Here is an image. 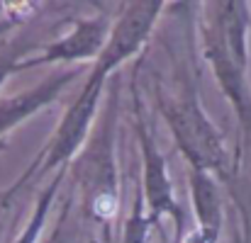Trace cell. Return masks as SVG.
<instances>
[{
    "instance_id": "obj_1",
    "label": "cell",
    "mask_w": 251,
    "mask_h": 243,
    "mask_svg": "<svg viewBox=\"0 0 251 243\" xmlns=\"http://www.w3.org/2000/svg\"><path fill=\"white\" fill-rule=\"evenodd\" d=\"M249 5L242 0L207 2L200 17L202 56L222 95L234 110L244 141L251 146V83H249Z\"/></svg>"
},
{
    "instance_id": "obj_2",
    "label": "cell",
    "mask_w": 251,
    "mask_h": 243,
    "mask_svg": "<svg viewBox=\"0 0 251 243\" xmlns=\"http://www.w3.org/2000/svg\"><path fill=\"white\" fill-rule=\"evenodd\" d=\"M117 92L107 85V100L98 117L85 146L69 165L78 195L81 209L95 229H110L120 209V165H117Z\"/></svg>"
},
{
    "instance_id": "obj_3",
    "label": "cell",
    "mask_w": 251,
    "mask_h": 243,
    "mask_svg": "<svg viewBox=\"0 0 251 243\" xmlns=\"http://www.w3.org/2000/svg\"><path fill=\"white\" fill-rule=\"evenodd\" d=\"M159 112L190 170L212 173L220 182L232 185L237 175V158L227 149L225 134L205 112L193 83L173 95L159 97Z\"/></svg>"
},
{
    "instance_id": "obj_4",
    "label": "cell",
    "mask_w": 251,
    "mask_h": 243,
    "mask_svg": "<svg viewBox=\"0 0 251 243\" xmlns=\"http://www.w3.org/2000/svg\"><path fill=\"white\" fill-rule=\"evenodd\" d=\"M110 81L98 76V73H88L81 95L71 102V107L66 110V114L61 117L56 132L51 134V139L47 141V146L39 151V156L34 158V163H29V168L12 182L15 190H25L37 175H47L51 170L56 173H66V168L74 163V158L81 154V149L85 146L95 122H98V107L102 95L107 92Z\"/></svg>"
},
{
    "instance_id": "obj_5",
    "label": "cell",
    "mask_w": 251,
    "mask_h": 243,
    "mask_svg": "<svg viewBox=\"0 0 251 243\" xmlns=\"http://www.w3.org/2000/svg\"><path fill=\"white\" fill-rule=\"evenodd\" d=\"M129 90H132V105H134V132H137L139 156H142V204L151 224H161V219H171L176 226V234H183L185 217H183L180 202L176 199L166 156L161 154L156 144L154 124L147 114L144 100L139 97L134 76L129 83Z\"/></svg>"
},
{
    "instance_id": "obj_6",
    "label": "cell",
    "mask_w": 251,
    "mask_h": 243,
    "mask_svg": "<svg viewBox=\"0 0 251 243\" xmlns=\"http://www.w3.org/2000/svg\"><path fill=\"white\" fill-rule=\"evenodd\" d=\"M164 7L166 2L161 0H137V2L122 5L117 20L110 27L107 44L100 51L90 71L110 81L120 66H125L129 59H134L147 46Z\"/></svg>"
},
{
    "instance_id": "obj_7",
    "label": "cell",
    "mask_w": 251,
    "mask_h": 243,
    "mask_svg": "<svg viewBox=\"0 0 251 243\" xmlns=\"http://www.w3.org/2000/svg\"><path fill=\"white\" fill-rule=\"evenodd\" d=\"M112 20L105 12L78 17L71 22V29L64 37L47 42L37 54L27 56L20 64V71L37 68V66H71L76 68L85 61H98L100 51L107 44Z\"/></svg>"
},
{
    "instance_id": "obj_8",
    "label": "cell",
    "mask_w": 251,
    "mask_h": 243,
    "mask_svg": "<svg viewBox=\"0 0 251 243\" xmlns=\"http://www.w3.org/2000/svg\"><path fill=\"white\" fill-rule=\"evenodd\" d=\"M78 76H81L78 66L76 68H61L59 73L47 76L42 83H37V85H32L22 92L0 97V144H5V136L15 127H20L22 122H27L37 112L47 110L51 102H56L64 95V90Z\"/></svg>"
},
{
    "instance_id": "obj_9",
    "label": "cell",
    "mask_w": 251,
    "mask_h": 243,
    "mask_svg": "<svg viewBox=\"0 0 251 243\" xmlns=\"http://www.w3.org/2000/svg\"><path fill=\"white\" fill-rule=\"evenodd\" d=\"M188 187H190L198 226L183 239V243H220L222 226H225L220 180L212 173L188 168Z\"/></svg>"
},
{
    "instance_id": "obj_10",
    "label": "cell",
    "mask_w": 251,
    "mask_h": 243,
    "mask_svg": "<svg viewBox=\"0 0 251 243\" xmlns=\"http://www.w3.org/2000/svg\"><path fill=\"white\" fill-rule=\"evenodd\" d=\"M44 32H47V27H44L42 32L15 34V37H10V39L0 46V88L7 83V78H10L12 73L20 71V64H22L27 56L37 54L47 42H51V39H44Z\"/></svg>"
},
{
    "instance_id": "obj_11",
    "label": "cell",
    "mask_w": 251,
    "mask_h": 243,
    "mask_svg": "<svg viewBox=\"0 0 251 243\" xmlns=\"http://www.w3.org/2000/svg\"><path fill=\"white\" fill-rule=\"evenodd\" d=\"M61 182H64V173H56V175L51 177V182H49V185L42 190V195L37 197L34 209H32L27 224L22 226V231L17 234V239L12 243H39L44 229H47V219H49V214H51V209H54V202H56V197H59Z\"/></svg>"
},
{
    "instance_id": "obj_12",
    "label": "cell",
    "mask_w": 251,
    "mask_h": 243,
    "mask_svg": "<svg viewBox=\"0 0 251 243\" xmlns=\"http://www.w3.org/2000/svg\"><path fill=\"white\" fill-rule=\"evenodd\" d=\"M149 231H151V221L147 212L139 204H134L122 229V243H149Z\"/></svg>"
},
{
    "instance_id": "obj_13",
    "label": "cell",
    "mask_w": 251,
    "mask_h": 243,
    "mask_svg": "<svg viewBox=\"0 0 251 243\" xmlns=\"http://www.w3.org/2000/svg\"><path fill=\"white\" fill-rule=\"evenodd\" d=\"M61 209H64V212L59 214V219H56V221H54V226L49 229V239H47V243H78V239H76V229L71 226L74 202H71V199H66Z\"/></svg>"
},
{
    "instance_id": "obj_14",
    "label": "cell",
    "mask_w": 251,
    "mask_h": 243,
    "mask_svg": "<svg viewBox=\"0 0 251 243\" xmlns=\"http://www.w3.org/2000/svg\"><path fill=\"white\" fill-rule=\"evenodd\" d=\"M29 7H34V5H25L20 12H10V15H5V17H0V39H5L12 29H17V27H22V22H25V10H29Z\"/></svg>"
},
{
    "instance_id": "obj_15",
    "label": "cell",
    "mask_w": 251,
    "mask_h": 243,
    "mask_svg": "<svg viewBox=\"0 0 251 243\" xmlns=\"http://www.w3.org/2000/svg\"><path fill=\"white\" fill-rule=\"evenodd\" d=\"M17 195V190L12 187V185H7V187H0V209L2 207H7L10 202H12V197Z\"/></svg>"
},
{
    "instance_id": "obj_16",
    "label": "cell",
    "mask_w": 251,
    "mask_h": 243,
    "mask_svg": "<svg viewBox=\"0 0 251 243\" xmlns=\"http://www.w3.org/2000/svg\"><path fill=\"white\" fill-rule=\"evenodd\" d=\"M83 243H110V229H98V234L95 236H88Z\"/></svg>"
},
{
    "instance_id": "obj_17",
    "label": "cell",
    "mask_w": 251,
    "mask_h": 243,
    "mask_svg": "<svg viewBox=\"0 0 251 243\" xmlns=\"http://www.w3.org/2000/svg\"><path fill=\"white\" fill-rule=\"evenodd\" d=\"M2 149H5V144H0V151H2Z\"/></svg>"
}]
</instances>
